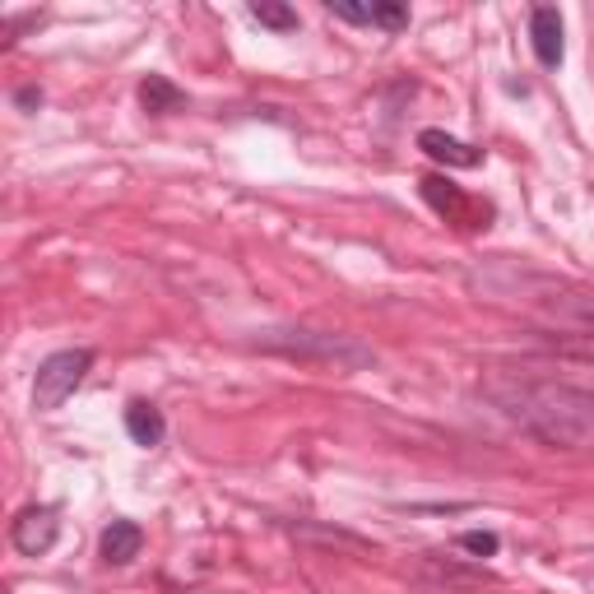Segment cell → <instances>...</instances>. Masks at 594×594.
Segmentation results:
<instances>
[{
  "label": "cell",
  "mask_w": 594,
  "mask_h": 594,
  "mask_svg": "<svg viewBox=\"0 0 594 594\" xmlns=\"http://www.w3.org/2000/svg\"><path fill=\"white\" fill-rule=\"evenodd\" d=\"M89 368H93L89 349H61V353L42 358L38 381H33V409H42V413L61 409L74 391H80V381L89 376Z\"/></svg>",
  "instance_id": "1"
},
{
  "label": "cell",
  "mask_w": 594,
  "mask_h": 594,
  "mask_svg": "<svg viewBox=\"0 0 594 594\" xmlns=\"http://www.w3.org/2000/svg\"><path fill=\"white\" fill-rule=\"evenodd\" d=\"M419 191H423V200L432 204V210L442 214L446 223H455V228H487V219H493V204L464 195V191L451 182V177L427 172L423 182H419Z\"/></svg>",
  "instance_id": "2"
},
{
  "label": "cell",
  "mask_w": 594,
  "mask_h": 594,
  "mask_svg": "<svg viewBox=\"0 0 594 594\" xmlns=\"http://www.w3.org/2000/svg\"><path fill=\"white\" fill-rule=\"evenodd\" d=\"M61 534V521H57V506H23L10 525V538L23 557H42Z\"/></svg>",
  "instance_id": "3"
},
{
  "label": "cell",
  "mask_w": 594,
  "mask_h": 594,
  "mask_svg": "<svg viewBox=\"0 0 594 594\" xmlns=\"http://www.w3.org/2000/svg\"><path fill=\"white\" fill-rule=\"evenodd\" d=\"M530 42H534L538 66H548V70L562 66L566 42H562V14H557L553 6H538V10L530 14Z\"/></svg>",
  "instance_id": "4"
},
{
  "label": "cell",
  "mask_w": 594,
  "mask_h": 594,
  "mask_svg": "<svg viewBox=\"0 0 594 594\" xmlns=\"http://www.w3.org/2000/svg\"><path fill=\"white\" fill-rule=\"evenodd\" d=\"M419 149L427 153V159L446 163V168H479L483 163V149L464 144V140H455L446 131H419Z\"/></svg>",
  "instance_id": "5"
},
{
  "label": "cell",
  "mask_w": 594,
  "mask_h": 594,
  "mask_svg": "<svg viewBox=\"0 0 594 594\" xmlns=\"http://www.w3.org/2000/svg\"><path fill=\"white\" fill-rule=\"evenodd\" d=\"M140 548H144V530L135 521H112L108 530H102V544H98V553H102V562H108V566L135 562Z\"/></svg>",
  "instance_id": "6"
},
{
  "label": "cell",
  "mask_w": 594,
  "mask_h": 594,
  "mask_svg": "<svg viewBox=\"0 0 594 594\" xmlns=\"http://www.w3.org/2000/svg\"><path fill=\"white\" fill-rule=\"evenodd\" d=\"M140 108L149 117H172V112L187 108V93L177 89L168 74H144V80H140Z\"/></svg>",
  "instance_id": "7"
},
{
  "label": "cell",
  "mask_w": 594,
  "mask_h": 594,
  "mask_svg": "<svg viewBox=\"0 0 594 594\" xmlns=\"http://www.w3.org/2000/svg\"><path fill=\"white\" fill-rule=\"evenodd\" d=\"M125 432H131L135 446H159L163 436H168V423H163V413L153 409V404L135 400L131 409H125Z\"/></svg>",
  "instance_id": "8"
},
{
  "label": "cell",
  "mask_w": 594,
  "mask_h": 594,
  "mask_svg": "<svg viewBox=\"0 0 594 594\" xmlns=\"http://www.w3.org/2000/svg\"><path fill=\"white\" fill-rule=\"evenodd\" d=\"M251 19H261L265 29H274V33H293L298 29V10H289V6H270V0H251Z\"/></svg>",
  "instance_id": "9"
},
{
  "label": "cell",
  "mask_w": 594,
  "mask_h": 594,
  "mask_svg": "<svg viewBox=\"0 0 594 594\" xmlns=\"http://www.w3.org/2000/svg\"><path fill=\"white\" fill-rule=\"evenodd\" d=\"M455 544H460L464 553H474V557H493V553L502 548V538H497L493 530H464Z\"/></svg>",
  "instance_id": "10"
},
{
  "label": "cell",
  "mask_w": 594,
  "mask_h": 594,
  "mask_svg": "<svg viewBox=\"0 0 594 594\" xmlns=\"http://www.w3.org/2000/svg\"><path fill=\"white\" fill-rule=\"evenodd\" d=\"M372 23L385 33H400L409 29V6H395V0H381V6H372Z\"/></svg>",
  "instance_id": "11"
},
{
  "label": "cell",
  "mask_w": 594,
  "mask_h": 594,
  "mask_svg": "<svg viewBox=\"0 0 594 594\" xmlns=\"http://www.w3.org/2000/svg\"><path fill=\"white\" fill-rule=\"evenodd\" d=\"M334 19H349V23H372V6H349V0H330L325 6Z\"/></svg>",
  "instance_id": "12"
}]
</instances>
